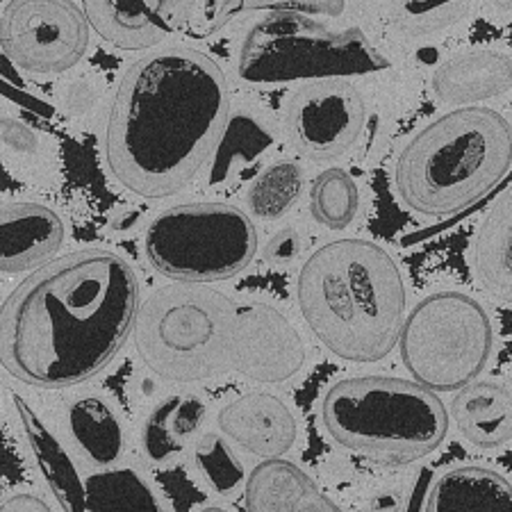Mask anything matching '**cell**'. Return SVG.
<instances>
[{
	"mask_svg": "<svg viewBox=\"0 0 512 512\" xmlns=\"http://www.w3.org/2000/svg\"><path fill=\"white\" fill-rule=\"evenodd\" d=\"M139 303L137 274L117 253L46 262L0 305V365L39 390L85 383L126 346Z\"/></svg>",
	"mask_w": 512,
	"mask_h": 512,
	"instance_id": "6da1fadb",
	"label": "cell"
},
{
	"mask_svg": "<svg viewBox=\"0 0 512 512\" xmlns=\"http://www.w3.org/2000/svg\"><path fill=\"white\" fill-rule=\"evenodd\" d=\"M228 117L221 66L196 48H162L119 80L105 123L107 169L137 196L178 194L210 162Z\"/></svg>",
	"mask_w": 512,
	"mask_h": 512,
	"instance_id": "7a4b0ae2",
	"label": "cell"
},
{
	"mask_svg": "<svg viewBox=\"0 0 512 512\" xmlns=\"http://www.w3.org/2000/svg\"><path fill=\"white\" fill-rule=\"evenodd\" d=\"M132 335L144 367L169 383L239 374L274 385L308 362L301 333L274 305L205 285L160 287L139 303Z\"/></svg>",
	"mask_w": 512,
	"mask_h": 512,
	"instance_id": "3957f363",
	"label": "cell"
},
{
	"mask_svg": "<svg viewBox=\"0 0 512 512\" xmlns=\"http://www.w3.org/2000/svg\"><path fill=\"white\" fill-rule=\"evenodd\" d=\"M303 321L337 355L378 362L390 355L406 319L399 264L369 239H335L303 262L296 283Z\"/></svg>",
	"mask_w": 512,
	"mask_h": 512,
	"instance_id": "277c9868",
	"label": "cell"
},
{
	"mask_svg": "<svg viewBox=\"0 0 512 512\" xmlns=\"http://www.w3.org/2000/svg\"><path fill=\"white\" fill-rule=\"evenodd\" d=\"M510 164L508 119L490 107H460L410 139L394 164V189L412 212L449 217L490 194Z\"/></svg>",
	"mask_w": 512,
	"mask_h": 512,
	"instance_id": "5b68a950",
	"label": "cell"
},
{
	"mask_svg": "<svg viewBox=\"0 0 512 512\" xmlns=\"http://www.w3.org/2000/svg\"><path fill=\"white\" fill-rule=\"evenodd\" d=\"M321 421L340 447L390 465L431 456L451 424L440 396L394 376H355L335 383L321 403Z\"/></svg>",
	"mask_w": 512,
	"mask_h": 512,
	"instance_id": "8992f818",
	"label": "cell"
},
{
	"mask_svg": "<svg viewBox=\"0 0 512 512\" xmlns=\"http://www.w3.org/2000/svg\"><path fill=\"white\" fill-rule=\"evenodd\" d=\"M387 57L365 32L333 30L305 14L274 12L246 32L237 73L251 85L319 82L387 69Z\"/></svg>",
	"mask_w": 512,
	"mask_h": 512,
	"instance_id": "52a82bcc",
	"label": "cell"
},
{
	"mask_svg": "<svg viewBox=\"0 0 512 512\" xmlns=\"http://www.w3.org/2000/svg\"><path fill=\"white\" fill-rule=\"evenodd\" d=\"M144 251L158 274L176 285L235 278L258 253V230L228 203H185L160 212L146 228Z\"/></svg>",
	"mask_w": 512,
	"mask_h": 512,
	"instance_id": "ba28073f",
	"label": "cell"
},
{
	"mask_svg": "<svg viewBox=\"0 0 512 512\" xmlns=\"http://www.w3.org/2000/svg\"><path fill=\"white\" fill-rule=\"evenodd\" d=\"M492 321L476 299L437 292L403 319L401 360L412 381L428 392H456L474 383L492 358Z\"/></svg>",
	"mask_w": 512,
	"mask_h": 512,
	"instance_id": "9c48e42d",
	"label": "cell"
},
{
	"mask_svg": "<svg viewBox=\"0 0 512 512\" xmlns=\"http://www.w3.org/2000/svg\"><path fill=\"white\" fill-rule=\"evenodd\" d=\"M0 48L7 60L30 73H62L89 48L82 7L64 0H19L0 14Z\"/></svg>",
	"mask_w": 512,
	"mask_h": 512,
	"instance_id": "30bf717a",
	"label": "cell"
},
{
	"mask_svg": "<svg viewBox=\"0 0 512 512\" xmlns=\"http://www.w3.org/2000/svg\"><path fill=\"white\" fill-rule=\"evenodd\" d=\"M367 123L365 98L349 80H319L289 98L285 130L303 158L330 160L358 144Z\"/></svg>",
	"mask_w": 512,
	"mask_h": 512,
	"instance_id": "8fae6325",
	"label": "cell"
},
{
	"mask_svg": "<svg viewBox=\"0 0 512 512\" xmlns=\"http://www.w3.org/2000/svg\"><path fill=\"white\" fill-rule=\"evenodd\" d=\"M217 424L239 449L264 460L283 458L294 449L299 424L283 399L269 392H251L228 401Z\"/></svg>",
	"mask_w": 512,
	"mask_h": 512,
	"instance_id": "7c38bea8",
	"label": "cell"
},
{
	"mask_svg": "<svg viewBox=\"0 0 512 512\" xmlns=\"http://www.w3.org/2000/svg\"><path fill=\"white\" fill-rule=\"evenodd\" d=\"M62 244L64 224L48 205L0 201V274L44 267Z\"/></svg>",
	"mask_w": 512,
	"mask_h": 512,
	"instance_id": "4fadbf2b",
	"label": "cell"
},
{
	"mask_svg": "<svg viewBox=\"0 0 512 512\" xmlns=\"http://www.w3.org/2000/svg\"><path fill=\"white\" fill-rule=\"evenodd\" d=\"M246 512H346L294 462L262 460L244 483Z\"/></svg>",
	"mask_w": 512,
	"mask_h": 512,
	"instance_id": "5bb4252c",
	"label": "cell"
},
{
	"mask_svg": "<svg viewBox=\"0 0 512 512\" xmlns=\"http://www.w3.org/2000/svg\"><path fill=\"white\" fill-rule=\"evenodd\" d=\"M87 26L121 51H146L173 37L169 3H121L92 0L82 3Z\"/></svg>",
	"mask_w": 512,
	"mask_h": 512,
	"instance_id": "9a60e30c",
	"label": "cell"
},
{
	"mask_svg": "<svg viewBox=\"0 0 512 512\" xmlns=\"http://www.w3.org/2000/svg\"><path fill=\"white\" fill-rule=\"evenodd\" d=\"M510 57L497 51H465L449 57L433 73V92L447 105L476 107L510 92Z\"/></svg>",
	"mask_w": 512,
	"mask_h": 512,
	"instance_id": "2e32d148",
	"label": "cell"
},
{
	"mask_svg": "<svg viewBox=\"0 0 512 512\" xmlns=\"http://www.w3.org/2000/svg\"><path fill=\"white\" fill-rule=\"evenodd\" d=\"M462 437L478 449H499L510 442V387L497 381H474L458 390L451 415Z\"/></svg>",
	"mask_w": 512,
	"mask_h": 512,
	"instance_id": "e0dca14e",
	"label": "cell"
},
{
	"mask_svg": "<svg viewBox=\"0 0 512 512\" xmlns=\"http://www.w3.org/2000/svg\"><path fill=\"white\" fill-rule=\"evenodd\" d=\"M426 512H512V487L503 474L465 465L437 478Z\"/></svg>",
	"mask_w": 512,
	"mask_h": 512,
	"instance_id": "ac0fdd59",
	"label": "cell"
},
{
	"mask_svg": "<svg viewBox=\"0 0 512 512\" xmlns=\"http://www.w3.org/2000/svg\"><path fill=\"white\" fill-rule=\"evenodd\" d=\"M66 426L76 449L96 467L117 465L126 449L121 419L103 396H80L66 410Z\"/></svg>",
	"mask_w": 512,
	"mask_h": 512,
	"instance_id": "d6986e66",
	"label": "cell"
},
{
	"mask_svg": "<svg viewBox=\"0 0 512 512\" xmlns=\"http://www.w3.org/2000/svg\"><path fill=\"white\" fill-rule=\"evenodd\" d=\"M208 408L194 394H173L151 410L142 428V447L153 462H169L201 431Z\"/></svg>",
	"mask_w": 512,
	"mask_h": 512,
	"instance_id": "ffe728a7",
	"label": "cell"
},
{
	"mask_svg": "<svg viewBox=\"0 0 512 512\" xmlns=\"http://www.w3.org/2000/svg\"><path fill=\"white\" fill-rule=\"evenodd\" d=\"M14 401L21 415L23 433L28 437V444L32 453H35L37 465L41 474H44L48 487L53 490L57 503H60L64 512H87L85 487L78 481L76 467L71 465L62 444L41 424V419L30 410V406L21 396H14Z\"/></svg>",
	"mask_w": 512,
	"mask_h": 512,
	"instance_id": "44dd1931",
	"label": "cell"
},
{
	"mask_svg": "<svg viewBox=\"0 0 512 512\" xmlns=\"http://www.w3.org/2000/svg\"><path fill=\"white\" fill-rule=\"evenodd\" d=\"M274 146V132L251 112H235L226 121L210 158V187H224L235 173L258 162Z\"/></svg>",
	"mask_w": 512,
	"mask_h": 512,
	"instance_id": "7402d4cb",
	"label": "cell"
},
{
	"mask_svg": "<svg viewBox=\"0 0 512 512\" xmlns=\"http://www.w3.org/2000/svg\"><path fill=\"white\" fill-rule=\"evenodd\" d=\"M512 228H510V194H506L497 203L481 230L476 235L474 244V267L478 278L483 280L487 289L501 299H510L512 285Z\"/></svg>",
	"mask_w": 512,
	"mask_h": 512,
	"instance_id": "603a6c76",
	"label": "cell"
},
{
	"mask_svg": "<svg viewBox=\"0 0 512 512\" xmlns=\"http://www.w3.org/2000/svg\"><path fill=\"white\" fill-rule=\"evenodd\" d=\"M360 210V192L349 171L340 167L321 171L310 187V214L319 226L344 230Z\"/></svg>",
	"mask_w": 512,
	"mask_h": 512,
	"instance_id": "cb8c5ba5",
	"label": "cell"
},
{
	"mask_svg": "<svg viewBox=\"0 0 512 512\" xmlns=\"http://www.w3.org/2000/svg\"><path fill=\"white\" fill-rule=\"evenodd\" d=\"M305 187L303 169L296 162H276L253 180L249 208L258 219L276 221L294 208Z\"/></svg>",
	"mask_w": 512,
	"mask_h": 512,
	"instance_id": "d4e9b609",
	"label": "cell"
},
{
	"mask_svg": "<svg viewBox=\"0 0 512 512\" xmlns=\"http://www.w3.org/2000/svg\"><path fill=\"white\" fill-rule=\"evenodd\" d=\"M194 465L203 481L217 494H233L246 483V469L224 437L208 433L196 442Z\"/></svg>",
	"mask_w": 512,
	"mask_h": 512,
	"instance_id": "484cf974",
	"label": "cell"
},
{
	"mask_svg": "<svg viewBox=\"0 0 512 512\" xmlns=\"http://www.w3.org/2000/svg\"><path fill=\"white\" fill-rule=\"evenodd\" d=\"M244 12L251 3H169L173 35L189 39L210 37Z\"/></svg>",
	"mask_w": 512,
	"mask_h": 512,
	"instance_id": "4316f807",
	"label": "cell"
},
{
	"mask_svg": "<svg viewBox=\"0 0 512 512\" xmlns=\"http://www.w3.org/2000/svg\"><path fill=\"white\" fill-rule=\"evenodd\" d=\"M469 12V3H399L394 21L408 35H431L449 28Z\"/></svg>",
	"mask_w": 512,
	"mask_h": 512,
	"instance_id": "83f0119b",
	"label": "cell"
},
{
	"mask_svg": "<svg viewBox=\"0 0 512 512\" xmlns=\"http://www.w3.org/2000/svg\"><path fill=\"white\" fill-rule=\"evenodd\" d=\"M301 239L292 228H285L269 239L267 249H264V260L271 264H289L299 258Z\"/></svg>",
	"mask_w": 512,
	"mask_h": 512,
	"instance_id": "f1b7e54d",
	"label": "cell"
},
{
	"mask_svg": "<svg viewBox=\"0 0 512 512\" xmlns=\"http://www.w3.org/2000/svg\"><path fill=\"white\" fill-rule=\"evenodd\" d=\"M0 512H53V508L37 494L19 492L0 501Z\"/></svg>",
	"mask_w": 512,
	"mask_h": 512,
	"instance_id": "f546056e",
	"label": "cell"
},
{
	"mask_svg": "<svg viewBox=\"0 0 512 512\" xmlns=\"http://www.w3.org/2000/svg\"><path fill=\"white\" fill-rule=\"evenodd\" d=\"M198 512H226V510H221L217 506H210V508H203V510H198Z\"/></svg>",
	"mask_w": 512,
	"mask_h": 512,
	"instance_id": "4dcf8cb0",
	"label": "cell"
}]
</instances>
